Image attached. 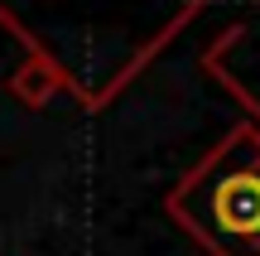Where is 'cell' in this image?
Here are the masks:
<instances>
[{
  "label": "cell",
  "mask_w": 260,
  "mask_h": 256,
  "mask_svg": "<svg viewBox=\"0 0 260 256\" xmlns=\"http://www.w3.org/2000/svg\"><path fill=\"white\" fill-rule=\"evenodd\" d=\"M164 208L207 256H260V126H232L169 189Z\"/></svg>",
  "instance_id": "cell-1"
},
{
  "label": "cell",
  "mask_w": 260,
  "mask_h": 256,
  "mask_svg": "<svg viewBox=\"0 0 260 256\" xmlns=\"http://www.w3.org/2000/svg\"><path fill=\"white\" fill-rule=\"evenodd\" d=\"M10 92H15V102H24V106H48L58 92H77V82L63 73V63H58L53 53H44V48L29 39V58L10 73Z\"/></svg>",
  "instance_id": "cell-2"
}]
</instances>
